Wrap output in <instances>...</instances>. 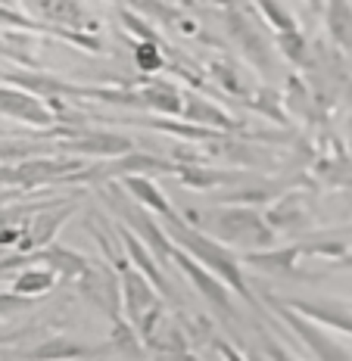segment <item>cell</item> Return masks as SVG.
<instances>
[{"mask_svg":"<svg viewBox=\"0 0 352 361\" xmlns=\"http://www.w3.org/2000/svg\"><path fill=\"white\" fill-rule=\"evenodd\" d=\"M56 271L54 268H22L16 277H13V290L22 293V296H44V293H50L56 287Z\"/></svg>","mask_w":352,"mask_h":361,"instance_id":"cell-23","label":"cell"},{"mask_svg":"<svg viewBox=\"0 0 352 361\" xmlns=\"http://www.w3.org/2000/svg\"><path fill=\"white\" fill-rule=\"evenodd\" d=\"M334 265H336V268H349V271H352V252H346V255H340V259H336V262H334Z\"/></svg>","mask_w":352,"mask_h":361,"instance_id":"cell-30","label":"cell"},{"mask_svg":"<svg viewBox=\"0 0 352 361\" xmlns=\"http://www.w3.org/2000/svg\"><path fill=\"white\" fill-rule=\"evenodd\" d=\"M187 345H190V336H187L184 324L169 318V314L159 321V327H156L153 336L147 340L150 355H159V358H193V352L187 349Z\"/></svg>","mask_w":352,"mask_h":361,"instance_id":"cell-16","label":"cell"},{"mask_svg":"<svg viewBox=\"0 0 352 361\" xmlns=\"http://www.w3.org/2000/svg\"><path fill=\"white\" fill-rule=\"evenodd\" d=\"M72 215H75V200L72 197H59V200L50 202V206L37 209V212L25 221V234L35 243V250H37V246L54 243V237L59 234V228H63Z\"/></svg>","mask_w":352,"mask_h":361,"instance_id":"cell-12","label":"cell"},{"mask_svg":"<svg viewBox=\"0 0 352 361\" xmlns=\"http://www.w3.org/2000/svg\"><path fill=\"white\" fill-rule=\"evenodd\" d=\"M268 224H272L278 234L284 231H305L312 228V209H309V200L303 193H287L268 209Z\"/></svg>","mask_w":352,"mask_h":361,"instance_id":"cell-17","label":"cell"},{"mask_svg":"<svg viewBox=\"0 0 352 361\" xmlns=\"http://www.w3.org/2000/svg\"><path fill=\"white\" fill-rule=\"evenodd\" d=\"M0 116H10L22 125H35V128L59 125L54 109H50L41 97L19 87V85H10V81H0Z\"/></svg>","mask_w":352,"mask_h":361,"instance_id":"cell-6","label":"cell"},{"mask_svg":"<svg viewBox=\"0 0 352 361\" xmlns=\"http://www.w3.org/2000/svg\"><path fill=\"white\" fill-rule=\"evenodd\" d=\"M303 243H290V246H265V250H246L243 252V265H250L253 271L262 274H274V277H309L303 274L296 265L303 259Z\"/></svg>","mask_w":352,"mask_h":361,"instance_id":"cell-10","label":"cell"},{"mask_svg":"<svg viewBox=\"0 0 352 361\" xmlns=\"http://www.w3.org/2000/svg\"><path fill=\"white\" fill-rule=\"evenodd\" d=\"M28 16L50 25V35L56 37L59 28H85L94 32V19H87V10L81 0H19Z\"/></svg>","mask_w":352,"mask_h":361,"instance_id":"cell-7","label":"cell"},{"mask_svg":"<svg viewBox=\"0 0 352 361\" xmlns=\"http://www.w3.org/2000/svg\"><path fill=\"white\" fill-rule=\"evenodd\" d=\"M125 178V175H175L178 162L175 159H162V156L153 153H140V149H131V153H122L116 162H109L107 169H91V180L94 178Z\"/></svg>","mask_w":352,"mask_h":361,"instance_id":"cell-11","label":"cell"},{"mask_svg":"<svg viewBox=\"0 0 352 361\" xmlns=\"http://www.w3.org/2000/svg\"><path fill=\"white\" fill-rule=\"evenodd\" d=\"M119 180H122V187L140 202V206H147L150 212L159 215L162 221H169V218L178 215L175 206L169 202V197L159 190V184L153 180V175H125V178H119Z\"/></svg>","mask_w":352,"mask_h":361,"instance_id":"cell-18","label":"cell"},{"mask_svg":"<svg viewBox=\"0 0 352 361\" xmlns=\"http://www.w3.org/2000/svg\"><path fill=\"white\" fill-rule=\"evenodd\" d=\"M78 290L81 296H87L91 302L100 308V312L109 314V321H119L122 318V308H125V299H122V274L112 262H97L78 277Z\"/></svg>","mask_w":352,"mask_h":361,"instance_id":"cell-4","label":"cell"},{"mask_svg":"<svg viewBox=\"0 0 352 361\" xmlns=\"http://www.w3.org/2000/svg\"><path fill=\"white\" fill-rule=\"evenodd\" d=\"M187 218L206 234L228 243L231 250H265V246H274V237H278L268 218L250 202H219L209 209H190Z\"/></svg>","mask_w":352,"mask_h":361,"instance_id":"cell-2","label":"cell"},{"mask_svg":"<svg viewBox=\"0 0 352 361\" xmlns=\"http://www.w3.org/2000/svg\"><path fill=\"white\" fill-rule=\"evenodd\" d=\"M112 349H91L85 343L66 340V336H54V340H44L41 345L28 352H13L10 358H97V355H109Z\"/></svg>","mask_w":352,"mask_h":361,"instance_id":"cell-19","label":"cell"},{"mask_svg":"<svg viewBox=\"0 0 352 361\" xmlns=\"http://www.w3.org/2000/svg\"><path fill=\"white\" fill-rule=\"evenodd\" d=\"M0 4H16V0H0Z\"/></svg>","mask_w":352,"mask_h":361,"instance_id":"cell-32","label":"cell"},{"mask_svg":"<svg viewBox=\"0 0 352 361\" xmlns=\"http://www.w3.org/2000/svg\"><path fill=\"white\" fill-rule=\"evenodd\" d=\"M274 44H278V50L293 66H309V41H305V35L299 32V25L274 32Z\"/></svg>","mask_w":352,"mask_h":361,"instance_id":"cell-25","label":"cell"},{"mask_svg":"<svg viewBox=\"0 0 352 361\" xmlns=\"http://www.w3.org/2000/svg\"><path fill=\"white\" fill-rule=\"evenodd\" d=\"M181 118L184 122H193V125H203V128H215V131H224V134L243 131V125L237 122L234 116H228L221 106H215L212 100H206V97H200V94H184Z\"/></svg>","mask_w":352,"mask_h":361,"instance_id":"cell-14","label":"cell"},{"mask_svg":"<svg viewBox=\"0 0 352 361\" xmlns=\"http://www.w3.org/2000/svg\"><path fill=\"white\" fill-rule=\"evenodd\" d=\"M119 274H122V299H125V318L131 321L134 327L144 321L147 312H153V308L166 305V296H162L159 290H156V283L150 281L140 268L134 265H125L119 268Z\"/></svg>","mask_w":352,"mask_h":361,"instance_id":"cell-8","label":"cell"},{"mask_svg":"<svg viewBox=\"0 0 352 361\" xmlns=\"http://www.w3.org/2000/svg\"><path fill=\"white\" fill-rule=\"evenodd\" d=\"M162 224H166L169 237L175 240V246H181V250L190 252L197 262H203L209 271H215V274H219L221 281L243 299V302H250L253 308H256V314H259L262 321H268V324H278V314L268 312L265 302H259L256 290L246 283V277H243V262L237 259L234 252H231L228 243L215 240L212 234H206L203 228H197V224H187L181 215L169 218V221H162Z\"/></svg>","mask_w":352,"mask_h":361,"instance_id":"cell-1","label":"cell"},{"mask_svg":"<svg viewBox=\"0 0 352 361\" xmlns=\"http://www.w3.org/2000/svg\"><path fill=\"white\" fill-rule=\"evenodd\" d=\"M37 262L47 268H54L59 277H69V281H78L87 268H91V259L81 252L69 250V246H59V243H47L41 252H37Z\"/></svg>","mask_w":352,"mask_h":361,"instance_id":"cell-20","label":"cell"},{"mask_svg":"<svg viewBox=\"0 0 352 361\" xmlns=\"http://www.w3.org/2000/svg\"><path fill=\"white\" fill-rule=\"evenodd\" d=\"M175 265L181 268V274L193 283V290H200V296H203L209 305H215L221 314H228L231 321H237L234 302H231V287L215 274V271H209L203 262H197L190 252H184L181 246L175 250Z\"/></svg>","mask_w":352,"mask_h":361,"instance_id":"cell-5","label":"cell"},{"mask_svg":"<svg viewBox=\"0 0 352 361\" xmlns=\"http://www.w3.org/2000/svg\"><path fill=\"white\" fill-rule=\"evenodd\" d=\"M56 144H41V140H0V162H25L32 156L54 153Z\"/></svg>","mask_w":352,"mask_h":361,"instance_id":"cell-26","label":"cell"},{"mask_svg":"<svg viewBox=\"0 0 352 361\" xmlns=\"http://www.w3.org/2000/svg\"><path fill=\"white\" fill-rule=\"evenodd\" d=\"M32 305V296H22V293H0V318H13L16 312H25Z\"/></svg>","mask_w":352,"mask_h":361,"instance_id":"cell-28","label":"cell"},{"mask_svg":"<svg viewBox=\"0 0 352 361\" xmlns=\"http://www.w3.org/2000/svg\"><path fill=\"white\" fill-rule=\"evenodd\" d=\"M19 32H22V28H13V32H4V35H0V41H16L19 44ZM0 50H4V54H6V50H10V47H0ZM10 56L13 59H16V63H22V66H32V69H35V56H28V54H13V50H10Z\"/></svg>","mask_w":352,"mask_h":361,"instance_id":"cell-29","label":"cell"},{"mask_svg":"<svg viewBox=\"0 0 352 361\" xmlns=\"http://www.w3.org/2000/svg\"><path fill=\"white\" fill-rule=\"evenodd\" d=\"M209 75H212L231 97H237V100H250V97L256 94V85H253L250 72H246L243 66L231 63V59H215V63H209Z\"/></svg>","mask_w":352,"mask_h":361,"instance_id":"cell-21","label":"cell"},{"mask_svg":"<svg viewBox=\"0 0 352 361\" xmlns=\"http://www.w3.org/2000/svg\"><path fill=\"white\" fill-rule=\"evenodd\" d=\"M138 106L150 109L156 116H181L184 109V94L178 90V85H171L166 78H150L147 75V85L138 87Z\"/></svg>","mask_w":352,"mask_h":361,"instance_id":"cell-15","label":"cell"},{"mask_svg":"<svg viewBox=\"0 0 352 361\" xmlns=\"http://www.w3.org/2000/svg\"><path fill=\"white\" fill-rule=\"evenodd\" d=\"M134 66L144 75H156L169 66V50L159 37H140L134 44Z\"/></svg>","mask_w":352,"mask_h":361,"instance_id":"cell-24","label":"cell"},{"mask_svg":"<svg viewBox=\"0 0 352 361\" xmlns=\"http://www.w3.org/2000/svg\"><path fill=\"white\" fill-rule=\"evenodd\" d=\"M324 25L334 47L352 54V4L349 0H324Z\"/></svg>","mask_w":352,"mask_h":361,"instance_id":"cell-22","label":"cell"},{"mask_svg":"<svg viewBox=\"0 0 352 361\" xmlns=\"http://www.w3.org/2000/svg\"><path fill=\"white\" fill-rule=\"evenodd\" d=\"M309 4H312V6H318V4H321V0H309Z\"/></svg>","mask_w":352,"mask_h":361,"instance_id":"cell-31","label":"cell"},{"mask_svg":"<svg viewBox=\"0 0 352 361\" xmlns=\"http://www.w3.org/2000/svg\"><path fill=\"white\" fill-rule=\"evenodd\" d=\"M262 302H265L268 312L278 314V321L296 336L299 345H305V355H312L318 361H352V352L343 349L324 330V324L312 321L309 314L296 312L290 302H284V296H268V290H262Z\"/></svg>","mask_w":352,"mask_h":361,"instance_id":"cell-3","label":"cell"},{"mask_svg":"<svg viewBox=\"0 0 352 361\" xmlns=\"http://www.w3.org/2000/svg\"><path fill=\"white\" fill-rule=\"evenodd\" d=\"M259 6V16L265 22H272L274 32H284V28H296V19L281 0H256Z\"/></svg>","mask_w":352,"mask_h":361,"instance_id":"cell-27","label":"cell"},{"mask_svg":"<svg viewBox=\"0 0 352 361\" xmlns=\"http://www.w3.org/2000/svg\"><path fill=\"white\" fill-rule=\"evenodd\" d=\"M224 22H228L231 37H234V44L246 54V59H250L253 69H259V72L272 69V50H274L272 41H268V37L262 35L259 28L243 16V13H237V10L224 13Z\"/></svg>","mask_w":352,"mask_h":361,"instance_id":"cell-9","label":"cell"},{"mask_svg":"<svg viewBox=\"0 0 352 361\" xmlns=\"http://www.w3.org/2000/svg\"><path fill=\"white\" fill-rule=\"evenodd\" d=\"M284 302H290L296 312L309 314L318 324L352 336V302H340V299H293V296H284Z\"/></svg>","mask_w":352,"mask_h":361,"instance_id":"cell-13","label":"cell"}]
</instances>
